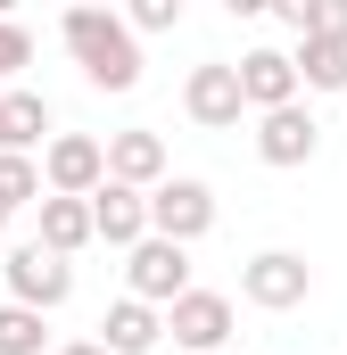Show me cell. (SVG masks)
I'll return each instance as SVG.
<instances>
[{
    "instance_id": "6da1fadb",
    "label": "cell",
    "mask_w": 347,
    "mask_h": 355,
    "mask_svg": "<svg viewBox=\"0 0 347 355\" xmlns=\"http://www.w3.org/2000/svg\"><path fill=\"white\" fill-rule=\"evenodd\" d=\"M58 42L75 50V67H83L91 91H133L141 83V42L124 33L116 8H67L58 17Z\"/></svg>"
},
{
    "instance_id": "7a4b0ae2",
    "label": "cell",
    "mask_w": 347,
    "mask_h": 355,
    "mask_svg": "<svg viewBox=\"0 0 347 355\" xmlns=\"http://www.w3.org/2000/svg\"><path fill=\"white\" fill-rule=\"evenodd\" d=\"M0 281H8V306H25V314H58V306L75 297V265H67V257H50V248H33V240H17V248H8Z\"/></svg>"
},
{
    "instance_id": "3957f363",
    "label": "cell",
    "mask_w": 347,
    "mask_h": 355,
    "mask_svg": "<svg viewBox=\"0 0 347 355\" xmlns=\"http://www.w3.org/2000/svg\"><path fill=\"white\" fill-rule=\"evenodd\" d=\"M240 297H248L257 314H289V306L314 297V265H306L298 248H257V257L240 265Z\"/></svg>"
},
{
    "instance_id": "277c9868",
    "label": "cell",
    "mask_w": 347,
    "mask_h": 355,
    "mask_svg": "<svg viewBox=\"0 0 347 355\" xmlns=\"http://www.w3.org/2000/svg\"><path fill=\"white\" fill-rule=\"evenodd\" d=\"M215 232V190L190 174H166L149 190V240H174V248H190V240H207Z\"/></svg>"
},
{
    "instance_id": "5b68a950",
    "label": "cell",
    "mask_w": 347,
    "mask_h": 355,
    "mask_svg": "<svg viewBox=\"0 0 347 355\" xmlns=\"http://www.w3.org/2000/svg\"><path fill=\"white\" fill-rule=\"evenodd\" d=\"M108 182V149L91 132H50L42 149V198H91Z\"/></svg>"
},
{
    "instance_id": "8992f818",
    "label": "cell",
    "mask_w": 347,
    "mask_h": 355,
    "mask_svg": "<svg viewBox=\"0 0 347 355\" xmlns=\"http://www.w3.org/2000/svg\"><path fill=\"white\" fill-rule=\"evenodd\" d=\"M182 289H190V248H174V240H141V248H124V297H141V306L166 314Z\"/></svg>"
},
{
    "instance_id": "52a82bcc",
    "label": "cell",
    "mask_w": 347,
    "mask_h": 355,
    "mask_svg": "<svg viewBox=\"0 0 347 355\" xmlns=\"http://www.w3.org/2000/svg\"><path fill=\"white\" fill-rule=\"evenodd\" d=\"M158 322L174 331L182 355H223V339H232V297H223V289H182Z\"/></svg>"
},
{
    "instance_id": "ba28073f",
    "label": "cell",
    "mask_w": 347,
    "mask_h": 355,
    "mask_svg": "<svg viewBox=\"0 0 347 355\" xmlns=\"http://www.w3.org/2000/svg\"><path fill=\"white\" fill-rule=\"evenodd\" d=\"M182 116L190 124H207V132H232L248 107H240V75L223 67V58H207V67H190L182 75Z\"/></svg>"
},
{
    "instance_id": "9c48e42d",
    "label": "cell",
    "mask_w": 347,
    "mask_h": 355,
    "mask_svg": "<svg viewBox=\"0 0 347 355\" xmlns=\"http://www.w3.org/2000/svg\"><path fill=\"white\" fill-rule=\"evenodd\" d=\"M314 149H323V124L306 116V99H289V107H273V116H257V157L264 166H314Z\"/></svg>"
},
{
    "instance_id": "30bf717a",
    "label": "cell",
    "mask_w": 347,
    "mask_h": 355,
    "mask_svg": "<svg viewBox=\"0 0 347 355\" xmlns=\"http://www.w3.org/2000/svg\"><path fill=\"white\" fill-rule=\"evenodd\" d=\"M99 149H108V182H124V190H141V198L166 182V141H158L149 124H133V132H108Z\"/></svg>"
},
{
    "instance_id": "8fae6325",
    "label": "cell",
    "mask_w": 347,
    "mask_h": 355,
    "mask_svg": "<svg viewBox=\"0 0 347 355\" xmlns=\"http://www.w3.org/2000/svg\"><path fill=\"white\" fill-rule=\"evenodd\" d=\"M91 240H108V248H141V240H149V198L124 190V182H99V190H91Z\"/></svg>"
},
{
    "instance_id": "7c38bea8",
    "label": "cell",
    "mask_w": 347,
    "mask_h": 355,
    "mask_svg": "<svg viewBox=\"0 0 347 355\" xmlns=\"http://www.w3.org/2000/svg\"><path fill=\"white\" fill-rule=\"evenodd\" d=\"M232 75H240V107H257V116H273V107L298 99V67H289V50H248Z\"/></svg>"
},
{
    "instance_id": "4fadbf2b",
    "label": "cell",
    "mask_w": 347,
    "mask_h": 355,
    "mask_svg": "<svg viewBox=\"0 0 347 355\" xmlns=\"http://www.w3.org/2000/svg\"><path fill=\"white\" fill-rule=\"evenodd\" d=\"M0 149L8 157H33V149H50V99L25 83L0 91Z\"/></svg>"
},
{
    "instance_id": "5bb4252c",
    "label": "cell",
    "mask_w": 347,
    "mask_h": 355,
    "mask_svg": "<svg viewBox=\"0 0 347 355\" xmlns=\"http://www.w3.org/2000/svg\"><path fill=\"white\" fill-rule=\"evenodd\" d=\"M166 339V322H158V306H141V297H116L108 314H99V355H149Z\"/></svg>"
},
{
    "instance_id": "9a60e30c",
    "label": "cell",
    "mask_w": 347,
    "mask_h": 355,
    "mask_svg": "<svg viewBox=\"0 0 347 355\" xmlns=\"http://www.w3.org/2000/svg\"><path fill=\"white\" fill-rule=\"evenodd\" d=\"M33 248L75 265V248H91V198H42V240Z\"/></svg>"
},
{
    "instance_id": "2e32d148",
    "label": "cell",
    "mask_w": 347,
    "mask_h": 355,
    "mask_svg": "<svg viewBox=\"0 0 347 355\" xmlns=\"http://www.w3.org/2000/svg\"><path fill=\"white\" fill-rule=\"evenodd\" d=\"M289 67H298V91H347V50L339 42H314V33H306V42L289 50Z\"/></svg>"
},
{
    "instance_id": "e0dca14e",
    "label": "cell",
    "mask_w": 347,
    "mask_h": 355,
    "mask_svg": "<svg viewBox=\"0 0 347 355\" xmlns=\"http://www.w3.org/2000/svg\"><path fill=\"white\" fill-rule=\"evenodd\" d=\"M0 355H50V314L0 306Z\"/></svg>"
},
{
    "instance_id": "ac0fdd59",
    "label": "cell",
    "mask_w": 347,
    "mask_h": 355,
    "mask_svg": "<svg viewBox=\"0 0 347 355\" xmlns=\"http://www.w3.org/2000/svg\"><path fill=\"white\" fill-rule=\"evenodd\" d=\"M0 207H42V157H8L0 149Z\"/></svg>"
},
{
    "instance_id": "d6986e66",
    "label": "cell",
    "mask_w": 347,
    "mask_h": 355,
    "mask_svg": "<svg viewBox=\"0 0 347 355\" xmlns=\"http://www.w3.org/2000/svg\"><path fill=\"white\" fill-rule=\"evenodd\" d=\"M25 67H33V33H25V25H17V17H0V91L17 83V75H25Z\"/></svg>"
},
{
    "instance_id": "ffe728a7",
    "label": "cell",
    "mask_w": 347,
    "mask_h": 355,
    "mask_svg": "<svg viewBox=\"0 0 347 355\" xmlns=\"http://www.w3.org/2000/svg\"><path fill=\"white\" fill-rule=\"evenodd\" d=\"M174 25H182V0H133V8H124V33H133V42H141V33H174Z\"/></svg>"
},
{
    "instance_id": "44dd1931",
    "label": "cell",
    "mask_w": 347,
    "mask_h": 355,
    "mask_svg": "<svg viewBox=\"0 0 347 355\" xmlns=\"http://www.w3.org/2000/svg\"><path fill=\"white\" fill-rule=\"evenodd\" d=\"M306 33H314V42H339V50H347V0H314Z\"/></svg>"
},
{
    "instance_id": "7402d4cb",
    "label": "cell",
    "mask_w": 347,
    "mask_h": 355,
    "mask_svg": "<svg viewBox=\"0 0 347 355\" xmlns=\"http://www.w3.org/2000/svg\"><path fill=\"white\" fill-rule=\"evenodd\" d=\"M273 17H281V25H289V33H298V42H306V17H314V0H281V8H273Z\"/></svg>"
},
{
    "instance_id": "603a6c76",
    "label": "cell",
    "mask_w": 347,
    "mask_h": 355,
    "mask_svg": "<svg viewBox=\"0 0 347 355\" xmlns=\"http://www.w3.org/2000/svg\"><path fill=\"white\" fill-rule=\"evenodd\" d=\"M50 355H99V339H67V347H50Z\"/></svg>"
},
{
    "instance_id": "cb8c5ba5",
    "label": "cell",
    "mask_w": 347,
    "mask_h": 355,
    "mask_svg": "<svg viewBox=\"0 0 347 355\" xmlns=\"http://www.w3.org/2000/svg\"><path fill=\"white\" fill-rule=\"evenodd\" d=\"M0 232H8V207H0Z\"/></svg>"
}]
</instances>
